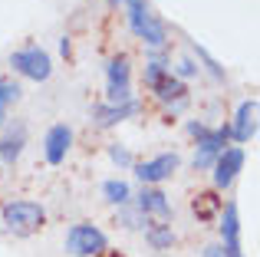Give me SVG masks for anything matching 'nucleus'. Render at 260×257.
<instances>
[{
  "mask_svg": "<svg viewBox=\"0 0 260 257\" xmlns=\"http://www.w3.org/2000/svg\"><path fill=\"white\" fill-rule=\"evenodd\" d=\"M201 257H244L241 247H224V244H208L201 251Z\"/></svg>",
  "mask_w": 260,
  "mask_h": 257,
  "instance_id": "21",
  "label": "nucleus"
},
{
  "mask_svg": "<svg viewBox=\"0 0 260 257\" xmlns=\"http://www.w3.org/2000/svg\"><path fill=\"white\" fill-rule=\"evenodd\" d=\"M244 168V152L241 148H224L221 155H217V162H214V185L217 188H228L231 181L237 178V172Z\"/></svg>",
  "mask_w": 260,
  "mask_h": 257,
  "instance_id": "8",
  "label": "nucleus"
},
{
  "mask_svg": "<svg viewBox=\"0 0 260 257\" xmlns=\"http://www.w3.org/2000/svg\"><path fill=\"white\" fill-rule=\"evenodd\" d=\"M125 10H128V26H132L135 37H142L152 50H161L165 46V26L148 13L145 0H125Z\"/></svg>",
  "mask_w": 260,
  "mask_h": 257,
  "instance_id": "2",
  "label": "nucleus"
},
{
  "mask_svg": "<svg viewBox=\"0 0 260 257\" xmlns=\"http://www.w3.org/2000/svg\"><path fill=\"white\" fill-rule=\"evenodd\" d=\"M172 76H175V79H191V76H198V63H194V59H181V63L175 66Z\"/></svg>",
  "mask_w": 260,
  "mask_h": 257,
  "instance_id": "22",
  "label": "nucleus"
},
{
  "mask_svg": "<svg viewBox=\"0 0 260 257\" xmlns=\"http://www.w3.org/2000/svg\"><path fill=\"white\" fill-rule=\"evenodd\" d=\"M10 66L23 79H33V83H46V79L53 76V59H50V53L40 50V46H23V50H17L10 56Z\"/></svg>",
  "mask_w": 260,
  "mask_h": 257,
  "instance_id": "3",
  "label": "nucleus"
},
{
  "mask_svg": "<svg viewBox=\"0 0 260 257\" xmlns=\"http://www.w3.org/2000/svg\"><path fill=\"white\" fill-rule=\"evenodd\" d=\"M217 211H221V198H217L214 191H204V195H198V198H194V214L201 221H211Z\"/></svg>",
  "mask_w": 260,
  "mask_h": 257,
  "instance_id": "16",
  "label": "nucleus"
},
{
  "mask_svg": "<svg viewBox=\"0 0 260 257\" xmlns=\"http://www.w3.org/2000/svg\"><path fill=\"white\" fill-rule=\"evenodd\" d=\"M112 4H119V0H112Z\"/></svg>",
  "mask_w": 260,
  "mask_h": 257,
  "instance_id": "28",
  "label": "nucleus"
},
{
  "mask_svg": "<svg viewBox=\"0 0 260 257\" xmlns=\"http://www.w3.org/2000/svg\"><path fill=\"white\" fill-rule=\"evenodd\" d=\"M106 247H109V241L95 224H73L70 234H66V251L73 257H95Z\"/></svg>",
  "mask_w": 260,
  "mask_h": 257,
  "instance_id": "4",
  "label": "nucleus"
},
{
  "mask_svg": "<svg viewBox=\"0 0 260 257\" xmlns=\"http://www.w3.org/2000/svg\"><path fill=\"white\" fill-rule=\"evenodd\" d=\"M198 56H201V59H204V63H208V70H211V73H214V79H224V70H221V66H217V63H214V59H211V56H208V50H201V46H198Z\"/></svg>",
  "mask_w": 260,
  "mask_h": 257,
  "instance_id": "25",
  "label": "nucleus"
},
{
  "mask_svg": "<svg viewBox=\"0 0 260 257\" xmlns=\"http://www.w3.org/2000/svg\"><path fill=\"white\" fill-rule=\"evenodd\" d=\"M145 241L155 247V251H168V247L175 244L172 224H148V228H145Z\"/></svg>",
  "mask_w": 260,
  "mask_h": 257,
  "instance_id": "15",
  "label": "nucleus"
},
{
  "mask_svg": "<svg viewBox=\"0 0 260 257\" xmlns=\"http://www.w3.org/2000/svg\"><path fill=\"white\" fill-rule=\"evenodd\" d=\"M178 155L175 152H165V155H155L152 162H142V165H135V175H139L145 185H158V181L172 178V175L178 172Z\"/></svg>",
  "mask_w": 260,
  "mask_h": 257,
  "instance_id": "6",
  "label": "nucleus"
},
{
  "mask_svg": "<svg viewBox=\"0 0 260 257\" xmlns=\"http://www.w3.org/2000/svg\"><path fill=\"white\" fill-rule=\"evenodd\" d=\"M17 99H20V86L0 76V109H10V106L17 103Z\"/></svg>",
  "mask_w": 260,
  "mask_h": 257,
  "instance_id": "19",
  "label": "nucleus"
},
{
  "mask_svg": "<svg viewBox=\"0 0 260 257\" xmlns=\"http://www.w3.org/2000/svg\"><path fill=\"white\" fill-rule=\"evenodd\" d=\"M109 155H112V162H119V165H132V152L122 145H112L109 148Z\"/></svg>",
  "mask_w": 260,
  "mask_h": 257,
  "instance_id": "24",
  "label": "nucleus"
},
{
  "mask_svg": "<svg viewBox=\"0 0 260 257\" xmlns=\"http://www.w3.org/2000/svg\"><path fill=\"white\" fill-rule=\"evenodd\" d=\"M145 214H142L139 211V208H122V211H119V224L122 228H128V231H135V228H142V224H145Z\"/></svg>",
  "mask_w": 260,
  "mask_h": 257,
  "instance_id": "20",
  "label": "nucleus"
},
{
  "mask_svg": "<svg viewBox=\"0 0 260 257\" xmlns=\"http://www.w3.org/2000/svg\"><path fill=\"white\" fill-rule=\"evenodd\" d=\"M109 89H128V76H132V66H128V56H112L109 59Z\"/></svg>",
  "mask_w": 260,
  "mask_h": 257,
  "instance_id": "14",
  "label": "nucleus"
},
{
  "mask_svg": "<svg viewBox=\"0 0 260 257\" xmlns=\"http://www.w3.org/2000/svg\"><path fill=\"white\" fill-rule=\"evenodd\" d=\"M161 73H168V70H165V63H158V59H152V63H148V66H145V83H148V86H152V83H155V79H158V76H161Z\"/></svg>",
  "mask_w": 260,
  "mask_h": 257,
  "instance_id": "23",
  "label": "nucleus"
},
{
  "mask_svg": "<svg viewBox=\"0 0 260 257\" xmlns=\"http://www.w3.org/2000/svg\"><path fill=\"white\" fill-rule=\"evenodd\" d=\"M7 122V109H0V125H4Z\"/></svg>",
  "mask_w": 260,
  "mask_h": 257,
  "instance_id": "27",
  "label": "nucleus"
},
{
  "mask_svg": "<svg viewBox=\"0 0 260 257\" xmlns=\"http://www.w3.org/2000/svg\"><path fill=\"white\" fill-rule=\"evenodd\" d=\"M20 148H23V128H17V135H7V139H0V158L4 162H17L20 158Z\"/></svg>",
  "mask_w": 260,
  "mask_h": 257,
  "instance_id": "18",
  "label": "nucleus"
},
{
  "mask_svg": "<svg viewBox=\"0 0 260 257\" xmlns=\"http://www.w3.org/2000/svg\"><path fill=\"white\" fill-rule=\"evenodd\" d=\"M152 89H155V96H158L161 103H168V106H175V103H181V99H188V89H184V83L172 76V70L161 73V76L152 83Z\"/></svg>",
  "mask_w": 260,
  "mask_h": 257,
  "instance_id": "11",
  "label": "nucleus"
},
{
  "mask_svg": "<svg viewBox=\"0 0 260 257\" xmlns=\"http://www.w3.org/2000/svg\"><path fill=\"white\" fill-rule=\"evenodd\" d=\"M135 208H139L145 218H148V214H155V218H168V214H172V205H168L165 191H158V188H142Z\"/></svg>",
  "mask_w": 260,
  "mask_h": 257,
  "instance_id": "10",
  "label": "nucleus"
},
{
  "mask_svg": "<svg viewBox=\"0 0 260 257\" xmlns=\"http://www.w3.org/2000/svg\"><path fill=\"white\" fill-rule=\"evenodd\" d=\"M257 112H260V103L257 99H244L241 109L234 116V125H231V135L237 142H250L257 135Z\"/></svg>",
  "mask_w": 260,
  "mask_h": 257,
  "instance_id": "9",
  "label": "nucleus"
},
{
  "mask_svg": "<svg viewBox=\"0 0 260 257\" xmlns=\"http://www.w3.org/2000/svg\"><path fill=\"white\" fill-rule=\"evenodd\" d=\"M70 145H73V128L66 125V122L53 125L50 132H46V139H43L46 162H50V165H59V162L66 158V152H70Z\"/></svg>",
  "mask_w": 260,
  "mask_h": 257,
  "instance_id": "7",
  "label": "nucleus"
},
{
  "mask_svg": "<svg viewBox=\"0 0 260 257\" xmlns=\"http://www.w3.org/2000/svg\"><path fill=\"white\" fill-rule=\"evenodd\" d=\"M4 224L17 238H30L46 224V211L37 201H10V205H4Z\"/></svg>",
  "mask_w": 260,
  "mask_h": 257,
  "instance_id": "1",
  "label": "nucleus"
},
{
  "mask_svg": "<svg viewBox=\"0 0 260 257\" xmlns=\"http://www.w3.org/2000/svg\"><path fill=\"white\" fill-rule=\"evenodd\" d=\"M188 132H191V135H198V139H201V135L208 132V128H204L201 122H188Z\"/></svg>",
  "mask_w": 260,
  "mask_h": 257,
  "instance_id": "26",
  "label": "nucleus"
},
{
  "mask_svg": "<svg viewBox=\"0 0 260 257\" xmlns=\"http://www.w3.org/2000/svg\"><path fill=\"white\" fill-rule=\"evenodd\" d=\"M221 238H224V247H241V244H237V238H241V218H237V205H234V201L224 205Z\"/></svg>",
  "mask_w": 260,
  "mask_h": 257,
  "instance_id": "13",
  "label": "nucleus"
},
{
  "mask_svg": "<svg viewBox=\"0 0 260 257\" xmlns=\"http://www.w3.org/2000/svg\"><path fill=\"white\" fill-rule=\"evenodd\" d=\"M158 257H165V254H158Z\"/></svg>",
  "mask_w": 260,
  "mask_h": 257,
  "instance_id": "29",
  "label": "nucleus"
},
{
  "mask_svg": "<svg viewBox=\"0 0 260 257\" xmlns=\"http://www.w3.org/2000/svg\"><path fill=\"white\" fill-rule=\"evenodd\" d=\"M231 139V125L224 128H214V132H204L201 139H198V152H194V168H208L217 162V155L224 152V145H228Z\"/></svg>",
  "mask_w": 260,
  "mask_h": 257,
  "instance_id": "5",
  "label": "nucleus"
},
{
  "mask_svg": "<svg viewBox=\"0 0 260 257\" xmlns=\"http://www.w3.org/2000/svg\"><path fill=\"white\" fill-rule=\"evenodd\" d=\"M102 195H106V201H112V205H128V198H132V191H128V185L122 178H109L106 185H102Z\"/></svg>",
  "mask_w": 260,
  "mask_h": 257,
  "instance_id": "17",
  "label": "nucleus"
},
{
  "mask_svg": "<svg viewBox=\"0 0 260 257\" xmlns=\"http://www.w3.org/2000/svg\"><path fill=\"white\" fill-rule=\"evenodd\" d=\"M139 112V103H125V106H109V103H102V106H95L92 109V116H95V125H102V128H109V125H115V122H122L125 116H135Z\"/></svg>",
  "mask_w": 260,
  "mask_h": 257,
  "instance_id": "12",
  "label": "nucleus"
}]
</instances>
